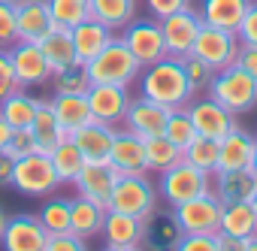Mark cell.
Instances as JSON below:
<instances>
[{
	"label": "cell",
	"instance_id": "4fadbf2b",
	"mask_svg": "<svg viewBox=\"0 0 257 251\" xmlns=\"http://www.w3.org/2000/svg\"><path fill=\"white\" fill-rule=\"evenodd\" d=\"M188 115L194 121V131L197 137H209V140H224L230 131H236V115L230 109H224L221 103H215L212 97L209 100H197V103H188Z\"/></svg>",
	"mask_w": 257,
	"mask_h": 251
},
{
	"label": "cell",
	"instance_id": "2e32d148",
	"mask_svg": "<svg viewBox=\"0 0 257 251\" xmlns=\"http://www.w3.org/2000/svg\"><path fill=\"white\" fill-rule=\"evenodd\" d=\"M167 118H170V109L149 100V97H140V100H131L127 106V115H124V128L137 134L140 140H152V137H161L164 128H167Z\"/></svg>",
	"mask_w": 257,
	"mask_h": 251
},
{
	"label": "cell",
	"instance_id": "d6a6232c",
	"mask_svg": "<svg viewBox=\"0 0 257 251\" xmlns=\"http://www.w3.org/2000/svg\"><path fill=\"white\" fill-rule=\"evenodd\" d=\"M49 161H52V167H55V173H58L61 182H76V176H79L82 167H85V155L79 152V146L73 143V137H64V140L52 149Z\"/></svg>",
	"mask_w": 257,
	"mask_h": 251
},
{
	"label": "cell",
	"instance_id": "5b68a950",
	"mask_svg": "<svg viewBox=\"0 0 257 251\" xmlns=\"http://www.w3.org/2000/svg\"><path fill=\"white\" fill-rule=\"evenodd\" d=\"M109 212H124V215H137V218H149L158 209V194L152 188V182L146 176H118L109 203Z\"/></svg>",
	"mask_w": 257,
	"mask_h": 251
},
{
	"label": "cell",
	"instance_id": "7a4b0ae2",
	"mask_svg": "<svg viewBox=\"0 0 257 251\" xmlns=\"http://www.w3.org/2000/svg\"><path fill=\"white\" fill-rule=\"evenodd\" d=\"M85 73L91 85H124L127 88L134 79H140L143 64L134 58V52L124 46L121 37H112V43L85 64Z\"/></svg>",
	"mask_w": 257,
	"mask_h": 251
},
{
	"label": "cell",
	"instance_id": "e575fe53",
	"mask_svg": "<svg viewBox=\"0 0 257 251\" xmlns=\"http://www.w3.org/2000/svg\"><path fill=\"white\" fill-rule=\"evenodd\" d=\"M185 161L203 173H218V140H209V137H197L185 152Z\"/></svg>",
	"mask_w": 257,
	"mask_h": 251
},
{
	"label": "cell",
	"instance_id": "603a6c76",
	"mask_svg": "<svg viewBox=\"0 0 257 251\" xmlns=\"http://www.w3.org/2000/svg\"><path fill=\"white\" fill-rule=\"evenodd\" d=\"M251 7V0H200V22L212 25V28H224V31H239L245 10Z\"/></svg>",
	"mask_w": 257,
	"mask_h": 251
},
{
	"label": "cell",
	"instance_id": "e0dca14e",
	"mask_svg": "<svg viewBox=\"0 0 257 251\" xmlns=\"http://www.w3.org/2000/svg\"><path fill=\"white\" fill-rule=\"evenodd\" d=\"M115 182H118V173L109 167V161H85V167H82V173L76 176L73 185H76L79 197H88V200L106 206Z\"/></svg>",
	"mask_w": 257,
	"mask_h": 251
},
{
	"label": "cell",
	"instance_id": "ee69618b",
	"mask_svg": "<svg viewBox=\"0 0 257 251\" xmlns=\"http://www.w3.org/2000/svg\"><path fill=\"white\" fill-rule=\"evenodd\" d=\"M173 251H218L215 236H200V233H182Z\"/></svg>",
	"mask_w": 257,
	"mask_h": 251
},
{
	"label": "cell",
	"instance_id": "9c48e42d",
	"mask_svg": "<svg viewBox=\"0 0 257 251\" xmlns=\"http://www.w3.org/2000/svg\"><path fill=\"white\" fill-rule=\"evenodd\" d=\"M124 46L134 52V58L143 67H152L158 61L167 58V46H164V34H161V22L158 19H134L121 34Z\"/></svg>",
	"mask_w": 257,
	"mask_h": 251
},
{
	"label": "cell",
	"instance_id": "836d02e7",
	"mask_svg": "<svg viewBox=\"0 0 257 251\" xmlns=\"http://www.w3.org/2000/svg\"><path fill=\"white\" fill-rule=\"evenodd\" d=\"M179 161H185V155H182V149H176L164 134L161 137H152V140H146V167L149 170H155V173H164V170H170V167H176Z\"/></svg>",
	"mask_w": 257,
	"mask_h": 251
},
{
	"label": "cell",
	"instance_id": "8992f818",
	"mask_svg": "<svg viewBox=\"0 0 257 251\" xmlns=\"http://www.w3.org/2000/svg\"><path fill=\"white\" fill-rule=\"evenodd\" d=\"M16 191L28 194V197H49L61 179L49 161V155H40V152H31L25 158H16V167H13V182H10Z\"/></svg>",
	"mask_w": 257,
	"mask_h": 251
},
{
	"label": "cell",
	"instance_id": "816d5d0a",
	"mask_svg": "<svg viewBox=\"0 0 257 251\" xmlns=\"http://www.w3.org/2000/svg\"><path fill=\"white\" fill-rule=\"evenodd\" d=\"M10 134H13V128L0 118V152H4V146H7V140H10Z\"/></svg>",
	"mask_w": 257,
	"mask_h": 251
},
{
	"label": "cell",
	"instance_id": "7402d4cb",
	"mask_svg": "<svg viewBox=\"0 0 257 251\" xmlns=\"http://www.w3.org/2000/svg\"><path fill=\"white\" fill-rule=\"evenodd\" d=\"M16 19H19V40L25 43H40L55 28L46 0H22V4H16Z\"/></svg>",
	"mask_w": 257,
	"mask_h": 251
},
{
	"label": "cell",
	"instance_id": "7c38bea8",
	"mask_svg": "<svg viewBox=\"0 0 257 251\" xmlns=\"http://www.w3.org/2000/svg\"><path fill=\"white\" fill-rule=\"evenodd\" d=\"M88 106H91V118L100 124H109V128H118L124 124L127 106H131V97H127L124 85H88L85 91Z\"/></svg>",
	"mask_w": 257,
	"mask_h": 251
},
{
	"label": "cell",
	"instance_id": "f1b7e54d",
	"mask_svg": "<svg viewBox=\"0 0 257 251\" xmlns=\"http://www.w3.org/2000/svg\"><path fill=\"white\" fill-rule=\"evenodd\" d=\"M215 176H218L221 203H251L257 191V176L251 170H230V173H215Z\"/></svg>",
	"mask_w": 257,
	"mask_h": 251
},
{
	"label": "cell",
	"instance_id": "8fae6325",
	"mask_svg": "<svg viewBox=\"0 0 257 251\" xmlns=\"http://www.w3.org/2000/svg\"><path fill=\"white\" fill-rule=\"evenodd\" d=\"M10 61H13V70H16V79H19L22 88L52 82V73H55V70H52L49 58L43 55L40 43H25V40L13 43V49H10Z\"/></svg>",
	"mask_w": 257,
	"mask_h": 251
},
{
	"label": "cell",
	"instance_id": "8d00e7d4",
	"mask_svg": "<svg viewBox=\"0 0 257 251\" xmlns=\"http://www.w3.org/2000/svg\"><path fill=\"white\" fill-rule=\"evenodd\" d=\"M46 7L58 28H76L88 19V0H46Z\"/></svg>",
	"mask_w": 257,
	"mask_h": 251
},
{
	"label": "cell",
	"instance_id": "5bb4252c",
	"mask_svg": "<svg viewBox=\"0 0 257 251\" xmlns=\"http://www.w3.org/2000/svg\"><path fill=\"white\" fill-rule=\"evenodd\" d=\"M109 167L118 176H146V140H140L131 131H115L112 149H109Z\"/></svg>",
	"mask_w": 257,
	"mask_h": 251
},
{
	"label": "cell",
	"instance_id": "ffe728a7",
	"mask_svg": "<svg viewBox=\"0 0 257 251\" xmlns=\"http://www.w3.org/2000/svg\"><path fill=\"white\" fill-rule=\"evenodd\" d=\"M70 34H73V49H76V61L79 64H88L91 58H97L109 43H112V28H106V25H100L97 19H85V22H79L76 28H70Z\"/></svg>",
	"mask_w": 257,
	"mask_h": 251
},
{
	"label": "cell",
	"instance_id": "f5cc1de1",
	"mask_svg": "<svg viewBox=\"0 0 257 251\" xmlns=\"http://www.w3.org/2000/svg\"><path fill=\"white\" fill-rule=\"evenodd\" d=\"M106 251H143V245H106Z\"/></svg>",
	"mask_w": 257,
	"mask_h": 251
},
{
	"label": "cell",
	"instance_id": "d6986e66",
	"mask_svg": "<svg viewBox=\"0 0 257 251\" xmlns=\"http://www.w3.org/2000/svg\"><path fill=\"white\" fill-rule=\"evenodd\" d=\"M254 137L242 128L230 131L221 143H218V173H230V170H251V158H254Z\"/></svg>",
	"mask_w": 257,
	"mask_h": 251
},
{
	"label": "cell",
	"instance_id": "74e56055",
	"mask_svg": "<svg viewBox=\"0 0 257 251\" xmlns=\"http://www.w3.org/2000/svg\"><path fill=\"white\" fill-rule=\"evenodd\" d=\"M70 209H73V200H49L37 218L49 236H61V233H70Z\"/></svg>",
	"mask_w": 257,
	"mask_h": 251
},
{
	"label": "cell",
	"instance_id": "d590c367",
	"mask_svg": "<svg viewBox=\"0 0 257 251\" xmlns=\"http://www.w3.org/2000/svg\"><path fill=\"white\" fill-rule=\"evenodd\" d=\"M164 137H167L176 149H182V152L197 140V131H194V121H191L188 109H170V118H167Z\"/></svg>",
	"mask_w": 257,
	"mask_h": 251
},
{
	"label": "cell",
	"instance_id": "4dcf8cb0",
	"mask_svg": "<svg viewBox=\"0 0 257 251\" xmlns=\"http://www.w3.org/2000/svg\"><path fill=\"white\" fill-rule=\"evenodd\" d=\"M221 233L239 236V239L254 236V233H257V215H254L251 203H224V212H221Z\"/></svg>",
	"mask_w": 257,
	"mask_h": 251
},
{
	"label": "cell",
	"instance_id": "484cf974",
	"mask_svg": "<svg viewBox=\"0 0 257 251\" xmlns=\"http://www.w3.org/2000/svg\"><path fill=\"white\" fill-rule=\"evenodd\" d=\"M88 16L112 31H124L137 16V0H88Z\"/></svg>",
	"mask_w": 257,
	"mask_h": 251
},
{
	"label": "cell",
	"instance_id": "7dc6e473",
	"mask_svg": "<svg viewBox=\"0 0 257 251\" xmlns=\"http://www.w3.org/2000/svg\"><path fill=\"white\" fill-rule=\"evenodd\" d=\"M46 251H88L85 239L73 236V233H61V236H49Z\"/></svg>",
	"mask_w": 257,
	"mask_h": 251
},
{
	"label": "cell",
	"instance_id": "1f68e13d",
	"mask_svg": "<svg viewBox=\"0 0 257 251\" xmlns=\"http://www.w3.org/2000/svg\"><path fill=\"white\" fill-rule=\"evenodd\" d=\"M40 49H43V55L49 58L52 70L67 67V64L76 61V49H73V34H70V28H58V25H55V28L40 40Z\"/></svg>",
	"mask_w": 257,
	"mask_h": 251
},
{
	"label": "cell",
	"instance_id": "9a60e30c",
	"mask_svg": "<svg viewBox=\"0 0 257 251\" xmlns=\"http://www.w3.org/2000/svg\"><path fill=\"white\" fill-rule=\"evenodd\" d=\"M0 242H4V251H46L49 233L37 215H13L7 218Z\"/></svg>",
	"mask_w": 257,
	"mask_h": 251
},
{
	"label": "cell",
	"instance_id": "c3c4849f",
	"mask_svg": "<svg viewBox=\"0 0 257 251\" xmlns=\"http://www.w3.org/2000/svg\"><path fill=\"white\" fill-rule=\"evenodd\" d=\"M236 67H242L251 79H257V46H242L236 55Z\"/></svg>",
	"mask_w": 257,
	"mask_h": 251
},
{
	"label": "cell",
	"instance_id": "3957f363",
	"mask_svg": "<svg viewBox=\"0 0 257 251\" xmlns=\"http://www.w3.org/2000/svg\"><path fill=\"white\" fill-rule=\"evenodd\" d=\"M209 97L215 103H221L224 109L236 112H248L257 106V79H251L242 67L230 64L224 70H218L209 82Z\"/></svg>",
	"mask_w": 257,
	"mask_h": 251
},
{
	"label": "cell",
	"instance_id": "bcb514c9",
	"mask_svg": "<svg viewBox=\"0 0 257 251\" xmlns=\"http://www.w3.org/2000/svg\"><path fill=\"white\" fill-rule=\"evenodd\" d=\"M149 4V13L155 19H167L173 13H182V10H191V0H146Z\"/></svg>",
	"mask_w": 257,
	"mask_h": 251
},
{
	"label": "cell",
	"instance_id": "9f6ffc18",
	"mask_svg": "<svg viewBox=\"0 0 257 251\" xmlns=\"http://www.w3.org/2000/svg\"><path fill=\"white\" fill-rule=\"evenodd\" d=\"M4 227H7V218H4V212H0V236H4Z\"/></svg>",
	"mask_w": 257,
	"mask_h": 251
},
{
	"label": "cell",
	"instance_id": "30bf717a",
	"mask_svg": "<svg viewBox=\"0 0 257 251\" xmlns=\"http://www.w3.org/2000/svg\"><path fill=\"white\" fill-rule=\"evenodd\" d=\"M158 22H161V34H164V46H167L170 58H185L194 52L197 34L203 28L197 10H182V13H173V16L158 19Z\"/></svg>",
	"mask_w": 257,
	"mask_h": 251
},
{
	"label": "cell",
	"instance_id": "f546056e",
	"mask_svg": "<svg viewBox=\"0 0 257 251\" xmlns=\"http://www.w3.org/2000/svg\"><path fill=\"white\" fill-rule=\"evenodd\" d=\"M31 137H34V149L40 155H52V149L64 140V131L58 128L49 100H43V106H40V112H37V118L31 124Z\"/></svg>",
	"mask_w": 257,
	"mask_h": 251
},
{
	"label": "cell",
	"instance_id": "b9f144b4",
	"mask_svg": "<svg viewBox=\"0 0 257 251\" xmlns=\"http://www.w3.org/2000/svg\"><path fill=\"white\" fill-rule=\"evenodd\" d=\"M4 152L16 161V158H25V155H31V152H37L34 149V137H31V128H22V131H13L10 134V140H7V146H4Z\"/></svg>",
	"mask_w": 257,
	"mask_h": 251
},
{
	"label": "cell",
	"instance_id": "7bdbcfd3",
	"mask_svg": "<svg viewBox=\"0 0 257 251\" xmlns=\"http://www.w3.org/2000/svg\"><path fill=\"white\" fill-rule=\"evenodd\" d=\"M19 79H16V70H13V61H10V52L0 49V100L10 97L13 91H19Z\"/></svg>",
	"mask_w": 257,
	"mask_h": 251
},
{
	"label": "cell",
	"instance_id": "11a10c76",
	"mask_svg": "<svg viewBox=\"0 0 257 251\" xmlns=\"http://www.w3.org/2000/svg\"><path fill=\"white\" fill-rule=\"evenodd\" d=\"M251 173L257 176V143H254V158H251Z\"/></svg>",
	"mask_w": 257,
	"mask_h": 251
},
{
	"label": "cell",
	"instance_id": "4316f807",
	"mask_svg": "<svg viewBox=\"0 0 257 251\" xmlns=\"http://www.w3.org/2000/svg\"><path fill=\"white\" fill-rule=\"evenodd\" d=\"M103 218H106V206H100L88 197H79V200H73V209H70V233L79 239L97 236L103 230Z\"/></svg>",
	"mask_w": 257,
	"mask_h": 251
},
{
	"label": "cell",
	"instance_id": "db71d44e",
	"mask_svg": "<svg viewBox=\"0 0 257 251\" xmlns=\"http://www.w3.org/2000/svg\"><path fill=\"white\" fill-rule=\"evenodd\" d=\"M245 251H257V233L245 239Z\"/></svg>",
	"mask_w": 257,
	"mask_h": 251
},
{
	"label": "cell",
	"instance_id": "681fc988",
	"mask_svg": "<svg viewBox=\"0 0 257 251\" xmlns=\"http://www.w3.org/2000/svg\"><path fill=\"white\" fill-rule=\"evenodd\" d=\"M215 242H218V251H245V239H239V236L218 233V236H215Z\"/></svg>",
	"mask_w": 257,
	"mask_h": 251
},
{
	"label": "cell",
	"instance_id": "52a82bcc",
	"mask_svg": "<svg viewBox=\"0 0 257 251\" xmlns=\"http://www.w3.org/2000/svg\"><path fill=\"white\" fill-rule=\"evenodd\" d=\"M242 43L233 31H224V28H212V25H203L200 34H197V43H194V52L200 61H206L215 73L236 64V55H239Z\"/></svg>",
	"mask_w": 257,
	"mask_h": 251
},
{
	"label": "cell",
	"instance_id": "6f0895ef",
	"mask_svg": "<svg viewBox=\"0 0 257 251\" xmlns=\"http://www.w3.org/2000/svg\"><path fill=\"white\" fill-rule=\"evenodd\" d=\"M251 209H254V215H257V191H254V197H251Z\"/></svg>",
	"mask_w": 257,
	"mask_h": 251
},
{
	"label": "cell",
	"instance_id": "277c9868",
	"mask_svg": "<svg viewBox=\"0 0 257 251\" xmlns=\"http://www.w3.org/2000/svg\"><path fill=\"white\" fill-rule=\"evenodd\" d=\"M221 212H224V203L212 191H206L188 203L173 206L179 230L182 233H200V236H218L221 233Z\"/></svg>",
	"mask_w": 257,
	"mask_h": 251
},
{
	"label": "cell",
	"instance_id": "44dd1931",
	"mask_svg": "<svg viewBox=\"0 0 257 251\" xmlns=\"http://www.w3.org/2000/svg\"><path fill=\"white\" fill-rule=\"evenodd\" d=\"M103 239L106 245H146V221L137 215L124 212H109L103 218Z\"/></svg>",
	"mask_w": 257,
	"mask_h": 251
},
{
	"label": "cell",
	"instance_id": "680465c9",
	"mask_svg": "<svg viewBox=\"0 0 257 251\" xmlns=\"http://www.w3.org/2000/svg\"><path fill=\"white\" fill-rule=\"evenodd\" d=\"M10 4H22V0H10Z\"/></svg>",
	"mask_w": 257,
	"mask_h": 251
},
{
	"label": "cell",
	"instance_id": "f907efd6",
	"mask_svg": "<svg viewBox=\"0 0 257 251\" xmlns=\"http://www.w3.org/2000/svg\"><path fill=\"white\" fill-rule=\"evenodd\" d=\"M13 167H16V161L7 152H0V185H10L13 182Z\"/></svg>",
	"mask_w": 257,
	"mask_h": 251
},
{
	"label": "cell",
	"instance_id": "ab89813d",
	"mask_svg": "<svg viewBox=\"0 0 257 251\" xmlns=\"http://www.w3.org/2000/svg\"><path fill=\"white\" fill-rule=\"evenodd\" d=\"M179 61H182V67H185V76H188V82H191L194 94H197L200 88H209V82H212L215 70H212L206 61H200L197 55H185V58H179Z\"/></svg>",
	"mask_w": 257,
	"mask_h": 251
},
{
	"label": "cell",
	"instance_id": "f6af8a7d",
	"mask_svg": "<svg viewBox=\"0 0 257 251\" xmlns=\"http://www.w3.org/2000/svg\"><path fill=\"white\" fill-rule=\"evenodd\" d=\"M236 37H239L242 46H257V4H251V7L245 10V19H242Z\"/></svg>",
	"mask_w": 257,
	"mask_h": 251
},
{
	"label": "cell",
	"instance_id": "ba28073f",
	"mask_svg": "<svg viewBox=\"0 0 257 251\" xmlns=\"http://www.w3.org/2000/svg\"><path fill=\"white\" fill-rule=\"evenodd\" d=\"M206 191H209V173L191 167L188 161H179L176 167L161 173V194L170 206L188 203V200H194Z\"/></svg>",
	"mask_w": 257,
	"mask_h": 251
},
{
	"label": "cell",
	"instance_id": "f35d334b",
	"mask_svg": "<svg viewBox=\"0 0 257 251\" xmlns=\"http://www.w3.org/2000/svg\"><path fill=\"white\" fill-rule=\"evenodd\" d=\"M52 82H55V91H64V94H85L88 91V73H85V64L73 61L67 67H58L52 73Z\"/></svg>",
	"mask_w": 257,
	"mask_h": 251
},
{
	"label": "cell",
	"instance_id": "d4e9b609",
	"mask_svg": "<svg viewBox=\"0 0 257 251\" xmlns=\"http://www.w3.org/2000/svg\"><path fill=\"white\" fill-rule=\"evenodd\" d=\"M40 106H43V100H37V97H31L28 91L19 88L10 97L0 100V118H4L13 131H22V128H31V124H34Z\"/></svg>",
	"mask_w": 257,
	"mask_h": 251
},
{
	"label": "cell",
	"instance_id": "83f0119b",
	"mask_svg": "<svg viewBox=\"0 0 257 251\" xmlns=\"http://www.w3.org/2000/svg\"><path fill=\"white\" fill-rule=\"evenodd\" d=\"M179 236H182V230H179L173 212H158L155 209L146 218V242H149L152 251H173Z\"/></svg>",
	"mask_w": 257,
	"mask_h": 251
},
{
	"label": "cell",
	"instance_id": "cb8c5ba5",
	"mask_svg": "<svg viewBox=\"0 0 257 251\" xmlns=\"http://www.w3.org/2000/svg\"><path fill=\"white\" fill-rule=\"evenodd\" d=\"M112 140H115V128L100 124V121H91V124H85L82 131L73 134V143L79 146L85 161H106L109 149H112Z\"/></svg>",
	"mask_w": 257,
	"mask_h": 251
},
{
	"label": "cell",
	"instance_id": "ac0fdd59",
	"mask_svg": "<svg viewBox=\"0 0 257 251\" xmlns=\"http://www.w3.org/2000/svg\"><path fill=\"white\" fill-rule=\"evenodd\" d=\"M49 106H52V112H55V121H58V128L64 131V137H73L76 131H82L85 124L94 121L85 94H64V91H55V97L49 100Z\"/></svg>",
	"mask_w": 257,
	"mask_h": 251
},
{
	"label": "cell",
	"instance_id": "6da1fadb",
	"mask_svg": "<svg viewBox=\"0 0 257 251\" xmlns=\"http://www.w3.org/2000/svg\"><path fill=\"white\" fill-rule=\"evenodd\" d=\"M140 88H143V97L167 106V109H185L191 100H194V88L185 76V67L179 58H164L152 67H146V73H140Z\"/></svg>",
	"mask_w": 257,
	"mask_h": 251
},
{
	"label": "cell",
	"instance_id": "60d3db41",
	"mask_svg": "<svg viewBox=\"0 0 257 251\" xmlns=\"http://www.w3.org/2000/svg\"><path fill=\"white\" fill-rule=\"evenodd\" d=\"M19 43V19H16V4L0 0V49Z\"/></svg>",
	"mask_w": 257,
	"mask_h": 251
}]
</instances>
